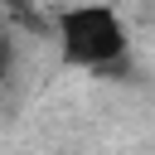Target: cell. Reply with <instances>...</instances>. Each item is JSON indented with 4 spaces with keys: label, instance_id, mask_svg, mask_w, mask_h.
<instances>
[{
    "label": "cell",
    "instance_id": "cell-1",
    "mask_svg": "<svg viewBox=\"0 0 155 155\" xmlns=\"http://www.w3.org/2000/svg\"><path fill=\"white\" fill-rule=\"evenodd\" d=\"M53 44H58V58L68 68L111 73L131 53V29H126V19H121L116 5H107V0H78V5L58 10Z\"/></svg>",
    "mask_w": 155,
    "mask_h": 155
},
{
    "label": "cell",
    "instance_id": "cell-2",
    "mask_svg": "<svg viewBox=\"0 0 155 155\" xmlns=\"http://www.w3.org/2000/svg\"><path fill=\"white\" fill-rule=\"evenodd\" d=\"M5 73H10V44L0 39V78H5Z\"/></svg>",
    "mask_w": 155,
    "mask_h": 155
}]
</instances>
